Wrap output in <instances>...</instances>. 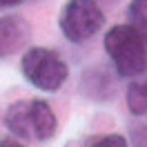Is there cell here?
<instances>
[{
    "label": "cell",
    "mask_w": 147,
    "mask_h": 147,
    "mask_svg": "<svg viewBox=\"0 0 147 147\" xmlns=\"http://www.w3.org/2000/svg\"><path fill=\"white\" fill-rule=\"evenodd\" d=\"M105 51L123 78L147 74V29L138 25H116L105 34Z\"/></svg>",
    "instance_id": "1"
},
{
    "label": "cell",
    "mask_w": 147,
    "mask_h": 147,
    "mask_svg": "<svg viewBox=\"0 0 147 147\" xmlns=\"http://www.w3.org/2000/svg\"><path fill=\"white\" fill-rule=\"evenodd\" d=\"M5 125L20 138L49 140L58 129V120L45 100H18L9 105Z\"/></svg>",
    "instance_id": "2"
},
{
    "label": "cell",
    "mask_w": 147,
    "mask_h": 147,
    "mask_svg": "<svg viewBox=\"0 0 147 147\" xmlns=\"http://www.w3.org/2000/svg\"><path fill=\"white\" fill-rule=\"evenodd\" d=\"M20 71L40 92H58L69 78V69L60 54L47 47H31L20 60Z\"/></svg>",
    "instance_id": "3"
},
{
    "label": "cell",
    "mask_w": 147,
    "mask_h": 147,
    "mask_svg": "<svg viewBox=\"0 0 147 147\" xmlns=\"http://www.w3.org/2000/svg\"><path fill=\"white\" fill-rule=\"evenodd\" d=\"M58 25L67 40L80 45L100 31L105 25V13L96 0H69L63 7Z\"/></svg>",
    "instance_id": "4"
},
{
    "label": "cell",
    "mask_w": 147,
    "mask_h": 147,
    "mask_svg": "<svg viewBox=\"0 0 147 147\" xmlns=\"http://www.w3.org/2000/svg\"><path fill=\"white\" fill-rule=\"evenodd\" d=\"M29 34H31V29L22 16L0 18V58H9V56L18 54L29 42Z\"/></svg>",
    "instance_id": "5"
},
{
    "label": "cell",
    "mask_w": 147,
    "mask_h": 147,
    "mask_svg": "<svg viewBox=\"0 0 147 147\" xmlns=\"http://www.w3.org/2000/svg\"><path fill=\"white\" fill-rule=\"evenodd\" d=\"M127 109L134 116H147V76H138L127 85Z\"/></svg>",
    "instance_id": "6"
},
{
    "label": "cell",
    "mask_w": 147,
    "mask_h": 147,
    "mask_svg": "<svg viewBox=\"0 0 147 147\" xmlns=\"http://www.w3.org/2000/svg\"><path fill=\"white\" fill-rule=\"evenodd\" d=\"M129 22L147 29V0H131L129 2Z\"/></svg>",
    "instance_id": "7"
},
{
    "label": "cell",
    "mask_w": 147,
    "mask_h": 147,
    "mask_svg": "<svg viewBox=\"0 0 147 147\" xmlns=\"http://www.w3.org/2000/svg\"><path fill=\"white\" fill-rule=\"evenodd\" d=\"M129 143L131 147H147V123L129 125Z\"/></svg>",
    "instance_id": "8"
},
{
    "label": "cell",
    "mask_w": 147,
    "mask_h": 147,
    "mask_svg": "<svg viewBox=\"0 0 147 147\" xmlns=\"http://www.w3.org/2000/svg\"><path fill=\"white\" fill-rule=\"evenodd\" d=\"M89 147H129L127 145V138L120 136V134H107V136L96 138Z\"/></svg>",
    "instance_id": "9"
},
{
    "label": "cell",
    "mask_w": 147,
    "mask_h": 147,
    "mask_svg": "<svg viewBox=\"0 0 147 147\" xmlns=\"http://www.w3.org/2000/svg\"><path fill=\"white\" fill-rule=\"evenodd\" d=\"M0 147H25V145H20L18 140H13V138H2V140H0Z\"/></svg>",
    "instance_id": "10"
},
{
    "label": "cell",
    "mask_w": 147,
    "mask_h": 147,
    "mask_svg": "<svg viewBox=\"0 0 147 147\" xmlns=\"http://www.w3.org/2000/svg\"><path fill=\"white\" fill-rule=\"evenodd\" d=\"M22 2H25V0H0V9H2V7H18Z\"/></svg>",
    "instance_id": "11"
}]
</instances>
